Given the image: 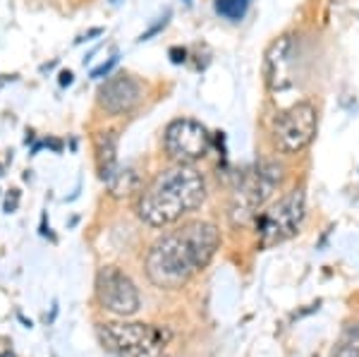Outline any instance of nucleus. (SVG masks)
Returning a JSON list of instances; mask_svg holds the SVG:
<instances>
[{
	"mask_svg": "<svg viewBox=\"0 0 359 357\" xmlns=\"http://www.w3.org/2000/svg\"><path fill=\"white\" fill-rule=\"evenodd\" d=\"M221 250V230L211 221H189L168 230L147 255V276L154 285L177 290L204 271Z\"/></svg>",
	"mask_w": 359,
	"mask_h": 357,
	"instance_id": "nucleus-1",
	"label": "nucleus"
},
{
	"mask_svg": "<svg viewBox=\"0 0 359 357\" xmlns=\"http://www.w3.org/2000/svg\"><path fill=\"white\" fill-rule=\"evenodd\" d=\"M206 199V180L194 166L172 163L142 189L137 214L147 226L165 228L182 221Z\"/></svg>",
	"mask_w": 359,
	"mask_h": 357,
	"instance_id": "nucleus-2",
	"label": "nucleus"
},
{
	"mask_svg": "<svg viewBox=\"0 0 359 357\" xmlns=\"http://www.w3.org/2000/svg\"><path fill=\"white\" fill-rule=\"evenodd\" d=\"M283 182V166L276 161L257 163L237 177L233 197H230V221L233 226H247L257 221L264 211L266 201L273 197V192Z\"/></svg>",
	"mask_w": 359,
	"mask_h": 357,
	"instance_id": "nucleus-3",
	"label": "nucleus"
},
{
	"mask_svg": "<svg viewBox=\"0 0 359 357\" xmlns=\"http://www.w3.org/2000/svg\"><path fill=\"white\" fill-rule=\"evenodd\" d=\"M98 341L115 357H161L170 341V331L139 321L98 324Z\"/></svg>",
	"mask_w": 359,
	"mask_h": 357,
	"instance_id": "nucleus-4",
	"label": "nucleus"
},
{
	"mask_svg": "<svg viewBox=\"0 0 359 357\" xmlns=\"http://www.w3.org/2000/svg\"><path fill=\"white\" fill-rule=\"evenodd\" d=\"M318 135V108L314 101L302 99L292 106H287L280 115H276L271 140L273 147L285 156L302 154L311 147V142Z\"/></svg>",
	"mask_w": 359,
	"mask_h": 357,
	"instance_id": "nucleus-5",
	"label": "nucleus"
},
{
	"mask_svg": "<svg viewBox=\"0 0 359 357\" xmlns=\"http://www.w3.org/2000/svg\"><path fill=\"white\" fill-rule=\"evenodd\" d=\"M304 216H306L304 189H290L285 197H280L276 204H271L269 209L257 216L259 245L264 250H269V247H276L285 243V240L294 238L299 233Z\"/></svg>",
	"mask_w": 359,
	"mask_h": 357,
	"instance_id": "nucleus-6",
	"label": "nucleus"
},
{
	"mask_svg": "<svg viewBox=\"0 0 359 357\" xmlns=\"http://www.w3.org/2000/svg\"><path fill=\"white\" fill-rule=\"evenodd\" d=\"M163 147L172 163H189L194 166L201 161L211 149V135L206 125L194 118H175L168 123L163 132Z\"/></svg>",
	"mask_w": 359,
	"mask_h": 357,
	"instance_id": "nucleus-7",
	"label": "nucleus"
},
{
	"mask_svg": "<svg viewBox=\"0 0 359 357\" xmlns=\"http://www.w3.org/2000/svg\"><path fill=\"white\" fill-rule=\"evenodd\" d=\"M96 300L106 312L115 316H132L142 307V297L125 271L118 267H103L96 274Z\"/></svg>",
	"mask_w": 359,
	"mask_h": 357,
	"instance_id": "nucleus-8",
	"label": "nucleus"
},
{
	"mask_svg": "<svg viewBox=\"0 0 359 357\" xmlns=\"http://www.w3.org/2000/svg\"><path fill=\"white\" fill-rule=\"evenodd\" d=\"M144 99V86L142 82L130 72L111 74L96 91V101L101 111L108 115H127L142 103Z\"/></svg>",
	"mask_w": 359,
	"mask_h": 357,
	"instance_id": "nucleus-9",
	"label": "nucleus"
},
{
	"mask_svg": "<svg viewBox=\"0 0 359 357\" xmlns=\"http://www.w3.org/2000/svg\"><path fill=\"white\" fill-rule=\"evenodd\" d=\"M292 53L294 36L283 34L269 46L264 55V82L271 91H283L292 84Z\"/></svg>",
	"mask_w": 359,
	"mask_h": 357,
	"instance_id": "nucleus-10",
	"label": "nucleus"
},
{
	"mask_svg": "<svg viewBox=\"0 0 359 357\" xmlns=\"http://www.w3.org/2000/svg\"><path fill=\"white\" fill-rule=\"evenodd\" d=\"M94 151H96V168L98 177L108 182L118 173V135L113 130L96 132L94 137Z\"/></svg>",
	"mask_w": 359,
	"mask_h": 357,
	"instance_id": "nucleus-11",
	"label": "nucleus"
},
{
	"mask_svg": "<svg viewBox=\"0 0 359 357\" xmlns=\"http://www.w3.org/2000/svg\"><path fill=\"white\" fill-rule=\"evenodd\" d=\"M139 185H142V182H139V173L135 168H118V173L108 180V189H111V194L118 199L139 192Z\"/></svg>",
	"mask_w": 359,
	"mask_h": 357,
	"instance_id": "nucleus-12",
	"label": "nucleus"
},
{
	"mask_svg": "<svg viewBox=\"0 0 359 357\" xmlns=\"http://www.w3.org/2000/svg\"><path fill=\"white\" fill-rule=\"evenodd\" d=\"M252 8V0H213V10L225 22H242Z\"/></svg>",
	"mask_w": 359,
	"mask_h": 357,
	"instance_id": "nucleus-13",
	"label": "nucleus"
},
{
	"mask_svg": "<svg viewBox=\"0 0 359 357\" xmlns=\"http://www.w3.org/2000/svg\"><path fill=\"white\" fill-rule=\"evenodd\" d=\"M331 357H359V324H350L343 331Z\"/></svg>",
	"mask_w": 359,
	"mask_h": 357,
	"instance_id": "nucleus-14",
	"label": "nucleus"
},
{
	"mask_svg": "<svg viewBox=\"0 0 359 357\" xmlns=\"http://www.w3.org/2000/svg\"><path fill=\"white\" fill-rule=\"evenodd\" d=\"M115 62H118V55H113L111 58V60H108V62H103V65L101 67H96V70L94 72H91V77H103V74H108V72H111L113 70V65H115Z\"/></svg>",
	"mask_w": 359,
	"mask_h": 357,
	"instance_id": "nucleus-15",
	"label": "nucleus"
},
{
	"mask_svg": "<svg viewBox=\"0 0 359 357\" xmlns=\"http://www.w3.org/2000/svg\"><path fill=\"white\" fill-rule=\"evenodd\" d=\"M170 55H172V62H184V55H187V53H184V48H182V50H180V48H172V50H170Z\"/></svg>",
	"mask_w": 359,
	"mask_h": 357,
	"instance_id": "nucleus-16",
	"label": "nucleus"
},
{
	"mask_svg": "<svg viewBox=\"0 0 359 357\" xmlns=\"http://www.w3.org/2000/svg\"><path fill=\"white\" fill-rule=\"evenodd\" d=\"M60 84H62V86L72 84V72H62V74H60Z\"/></svg>",
	"mask_w": 359,
	"mask_h": 357,
	"instance_id": "nucleus-17",
	"label": "nucleus"
}]
</instances>
